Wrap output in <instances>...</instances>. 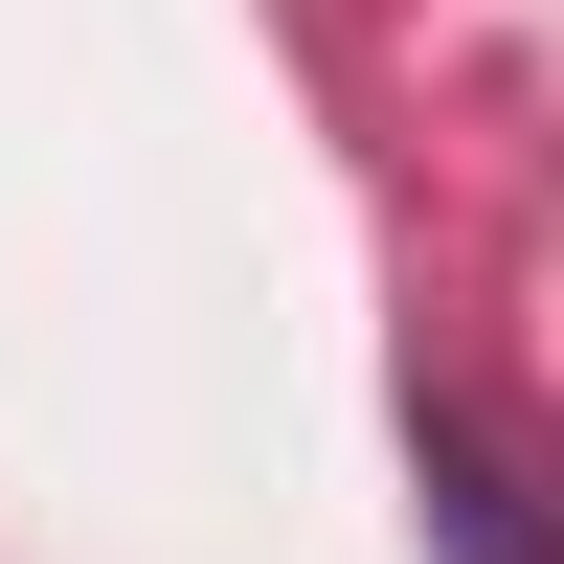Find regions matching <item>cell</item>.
<instances>
[{
    "instance_id": "6da1fadb",
    "label": "cell",
    "mask_w": 564,
    "mask_h": 564,
    "mask_svg": "<svg viewBox=\"0 0 564 564\" xmlns=\"http://www.w3.org/2000/svg\"><path fill=\"white\" fill-rule=\"evenodd\" d=\"M430 542H452V564H564V542L520 520V475H497V452H452V430H430Z\"/></svg>"
}]
</instances>
